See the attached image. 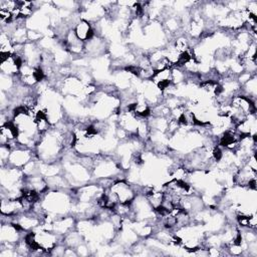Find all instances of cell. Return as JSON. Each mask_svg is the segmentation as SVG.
<instances>
[{
    "instance_id": "6da1fadb",
    "label": "cell",
    "mask_w": 257,
    "mask_h": 257,
    "mask_svg": "<svg viewBox=\"0 0 257 257\" xmlns=\"http://www.w3.org/2000/svg\"><path fill=\"white\" fill-rule=\"evenodd\" d=\"M72 29L75 35L77 36V38L84 43L95 36V32L93 30L91 22L82 18L74 25Z\"/></svg>"
}]
</instances>
